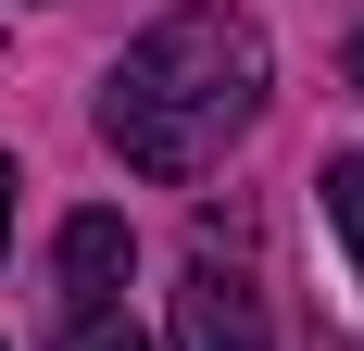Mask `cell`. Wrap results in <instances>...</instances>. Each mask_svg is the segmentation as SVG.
<instances>
[{
  "instance_id": "1",
  "label": "cell",
  "mask_w": 364,
  "mask_h": 351,
  "mask_svg": "<svg viewBox=\"0 0 364 351\" xmlns=\"http://www.w3.org/2000/svg\"><path fill=\"white\" fill-rule=\"evenodd\" d=\"M264 88H277V50H264L252 13H214V0H188L164 26L101 75V139L126 151L139 176L188 188V176H214L226 151L264 126Z\"/></svg>"
},
{
  "instance_id": "3",
  "label": "cell",
  "mask_w": 364,
  "mask_h": 351,
  "mask_svg": "<svg viewBox=\"0 0 364 351\" xmlns=\"http://www.w3.org/2000/svg\"><path fill=\"white\" fill-rule=\"evenodd\" d=\"M126 288V213H63V314H101Z\"/></svg>"
},
{
  "instance_id": "5",
  "label": "cell",
  "mask_w": 364,
  "mask_h": 351,
  "mask_svg": "<svg viewBox=\"0 0 364 351\" xmlns=\"http://www.w3.org/2000/svg\"><path fill=\"white\" fill-rule=\"evenodd\" d=\"M63 351H151V339H139V326L101 301V314H63Z\"/></svg>"
},
{
  "instance_id": "2",
  "label": "cell",
  "mask_w": 364,
  "mask_h": 351,
  "mask_svg": "<svg viewBox=\"0 0 364 351\" xmlns=\"http://www.w3.org/2000/svg\"><path fill=\"white\" fill-rule=\"evenodd\" d=\"M164 351H277L264 339V301H252V276H226L214 251L188 264V288H176V339Z\"/></svg>"
},
{
  "instance_id": "6",
  "label": "cell",
  "mask_w": 364,
  "mask_h": 351,
  "mask_svg": "<svg viewBox=\"0 0 364 351\" xmlns=\"http://www.w3.org/2000/svg\"><path fill=\"white\" fill-rule=\"evenodd\" d=\"M0 251H13V163H0Z\"/></svg>"
},
{
  "instance_id": "7",
  "label": "cell",
  "mask_w": 364,
  "mask_h": 351,
  "mask_svg": "<svg viewBox=\"0 0 364 351\" xmlns=\"http://www.w3.org/2000/svg\"><path fill=\"white\" fill-rule=\"evenodd\" d=\"M352 88H364V38H352Z\"/></svg>"
},
{
  "instance_id": "4",
  "label": "cell",
  "mask_w": 364,
  "mask_h": 351,
  "mask_svg": "<svg viewBox=\"0 0 364 351\" xmlns=\"http://www.w3.org/2000/svg\"><path fill=\"white\" fill-rule=\"evenodd\" d=\"M314 201H327V226H339V251H352V276H364V151H339V163L314 176Z\"/></svg>"
}]
</instances>
